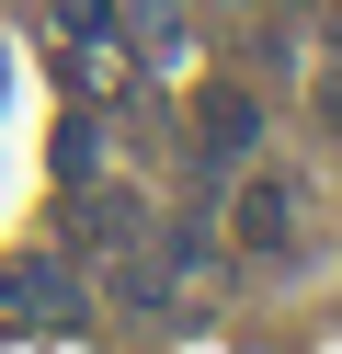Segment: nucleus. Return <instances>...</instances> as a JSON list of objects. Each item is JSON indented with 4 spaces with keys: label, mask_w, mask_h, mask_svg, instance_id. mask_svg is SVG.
Listing matches in <instances>:
<instances>
[{
    "label": "nucleus",
    "mask_w": 342,
    "mask_h": 354,
    "mask_svg": "<svg viewBox=\"0 0 342 354\" xmlns=\"http://www.w3.org/2000/svg\"><path fill=\"white\" fill-rule=\"evenodd\" d=\"M57 46H68V80L80 92H114L126 80V12L114 0H57Z\"/></svg>",
    "instance_id": "obj_1"
},
{
    "label": "nucleus",
    "mask_w": 342,
    "mask_h": 354,
    "mask_svg": "<svg viewBox=\"0 0 342 354\" xmlns=\"http://www.w3.org/2000/svg\"><path fill=\"white\" fill-rule=\"evenodd\" d=\"M68 308H80L68 263H0V331H57Z\"/></svg>",
    "instance_id": "obj_2"
},
{
    "label": "nucleus",
    "mask_w": 342,
    "mask_h": 354,
    "mask_svg": "<svg viewBox=\"0 0 342 354\" xmlns=\"http://www.w3.org/2000/svg\"><path fill=\"white\" fill-rule=\"evenodd\" d=\"M228 229H240V252H251V263H285V252H296V183L251 171L240 206H228Z\"/></svg>",
    "instance_id": "obj_3"
},
{
    "label": "nucleus",
    "mask_w": 342,
    "mask_h": 354,
    "mask_svg": "<svg viewBox=\"0 0 342 354\" xmlns=\"http://www.w3.org/2000/svg\"><path fill=\"white\" fill-rule=\"evenodd\" d=\"M251 138H263V103H251V92H205L194 103V149H205V160H240Z\"/></svg>",
    "instance_id": "obj_4"
},
{
    "label": "nucleus",
    "mask_w": 342,
    "mask_h": 354,
    "mask_svg": "<svg viewBox=\"0 0 342 354\" xmlns=\"http://www.w3.org/2000/svg\"><path fill=\"white\" fill-rule=\"evenodd\" d=\"M319 126L342 138V12H331V46H319Z\"/></svg>",
    "instance_id": "obj_5"
}]
</instances>
